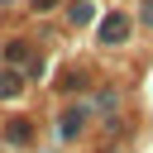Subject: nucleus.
Returning <instances> with one entry per match:
<instances>
[{"label":"nucleus","instance_id":"1","mask_svg":"<svg viewBox=\"0 0 153 153\" xmlns=\"http://www.w3.org/2000/svg\"><path fill=\"white\" fill-rule=\"evenodd\" d=\"M124 33H129V19H124V14H110V19L100 24V38H105V43H120Z\"/></svg>","mask_w":153,"mask_h":153},{"label":"nucleus","instance_id":"2","mask_svg":"<svg viewBox=\"0 0 153 153\" xmlns=\"http://www.w3.org/2000/svg\"><path fill=\"white\" fill-rule=\"evenodd\" d=\"M5 57H10V62H29V43H10Z\"/></svg>","mask_w":153,"mask_h":153},{"label":"nucleus","instance_id":"3","mask_svg":"<svg viewBox=\"0 0 153 153\" xmlns=\"http://www.w3.org/2000/svg\"><path fill=\"white\" fill-rule=\"evenodd\" d=\"M91 14H96V10H91V0H81V5H76V10H72V19H76V24H86V19H91Z\"/></svg>","mask_w":153,"mask_h":153},{"label":"nucleus","instance_id":"4","mask_svg":"<svg viewBox=\"0 0 153 153\" xmlns=\"http://www.w3.org/2000/svg\"><path fill=\"white\" fill-rule=\"evenodd\" d=\"M19 91V76H0V96H14Z\"/></svg>","mask_w":153,"mask_h":153},{"label":"nucleus","instance_id":"5","mask_svg":"<svg viewBox=\"0 0 153 153\" xmlns=\"http://www.w3.org/2000/svg\"><path fill=\"white\" fill-rule=\"evenodd\" d=\"M33 5H38V10H53V5H57V0H33Z\"/></svg>","mask_w":153,"mask_h":153},{"label":"nucleus","instance_id":"6","mask_svg":"<svg viewBox=\"0 0 153 153\" xmlns=\"http://www.w3.org/2000/svg\"><path fill=\"white\" fill-rule=\"evenodd\" d=\"M143 19H148V24H153V0H148V5H143Z\"/></svg>","mask_w":153,"mask_h":153}]
</instances>
